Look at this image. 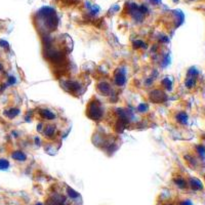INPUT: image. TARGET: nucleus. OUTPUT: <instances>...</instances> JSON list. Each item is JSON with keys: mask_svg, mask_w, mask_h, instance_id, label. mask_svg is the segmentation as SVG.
<instances>
[{"mask_svg": "<svg viewBox=\"0 0 205 205\" xmlns=\"http://www.w3.org/2000/svg\"><path fill=\"white\" fill-rule=\"evenodd\" d=\"M86 114L91 120H99L102 116V107L97 101H92L88 104L86 109Z\"/></svg>", "mask_w": 205, "mask_h": 205, "instance_id": "obj_1", "label": "nucleus"}, {"mask_svg": "<svg viewBox=\"0 0 205 205\" xmlns=\"http://www.w3.org/2000/svg\"><path fill=\"white\" fill-rule=\"evenodd\" d=\"M166 99H167L166 94L163 91L159 90V89L153 90L150 93V99L153 102H155V104H160V102H165Z\"/></svg>", "mask_w": 205, "mask_h": 205, "instance_id": "obj_2", "label": "nucleus"}, {"mask_svg": "<svg viewBox=\"0 0 205 205\" xmlns=\"http://www.w3.org/2000/svg\"><path fill=\"white\" fill-rule=\"evenodd\" d=\"M114 81L116 85L118 86H123L126 82V76H125V71L123 69H118L115 73L114 76Z\"/></svg>", "mask_w": 205, "mask_h": 205, "instance_id": "obj_3", "label": "nucleus"}, {"mask_svg": "<svg viewBox=\"0 0 205 205\" xmlns=\"http://www.w3.org/2000/svg\"><path fill=\"white\" fill-rule=\"evenodd\" d=\"M97 89H99V91L101 92L102 94H104V96H109V93L111 92V86H110L109 83H107V82L102 81L101 83L97 84Z\"/></svg>", "mask_w": 205, "mask_h": 205, "instance_id": "obj_4", "label": "nucleus"}, {"mask_svg": "<svg viewBox=\"0 0 205 205\" xmlns=\"http://www.w3.org/2000/svg\"><path fill=\"white\" fill-rule=\"evenodd\" d=\"M39 113H40V116L45 120H54L56 118V114L52 113L50 110L42 109V110H39Z\"/></svg>", "mask_w": 205, "mask_h": 205, "instance_id": "obj_5", "label": "nucleus"}, {"mask_svg": "<svg viewBox=\"0 0 205 205\" xmlns=\"http://www.w3.org/2000/svg\"><path fill=\"white\" fill-rule=\"evenodd\" d=\"M11 157L14 160L20 161V162H24L27 160V155L22 151H14V153L11 154Z\"/></svg>", "mask_w": 205, "mask_h": 205, "instance_id": "obj_6", "label": "nucleus"}, {"mask_svg": "<svg viewBox=\"0 0 205 205\" xmlns=\"http://www.w3.org/2000/svg\"><path fill=\"white\" fill-rule=\"evenodd\" d=\"M189 184H190V187H191L193 190H195V191H199V190L203 189V185H202V182L197 179H190Z\"/></svg>", "mask_w": 205, "mask_h": 205, "instance_id": "obj_7", "label": "nucleus"}, {"mask_svg": "<svg viewBox=\"0 0 205 205\" xmlns=\"http://www.w3.org/2000/svg\"><path fill=\"white\" fill-rule=\"evenodd\" d=\"M19 114H20V110L17 108H11V109L5 110V111H4V115H5L7 118H9V119L14 118V117H17Z\"/></svg>", "mask_w": 205, "mask_h": 205, "instance_id": "obj_8", "label": "nucleus"}, {"mask_svg": "<svg viewBox=\"0 0 205 205\" xmlns=\"http://www.w3.org/2000/svg\"><path fill=\"white\" fill-rule=\"evenodd\" d=\"M64 198L63 197H54V198H50L46 201V205H64Z\"/></svg>", "mask_w": 205, "mask_h": 205, "instance_id": "obj_9", "label": "nucleus"}, {"mask_svg": "<svg viewBox=\"0 0 205 205\" xmlns=\"http://www.w3.org/2000/svg\"><path fill=\"white\" fill-rule=\"evenodd\" d=\"M54 134H56V126L48 125V126L45 127V129H44V136H45L46 137L51 139V137H54Z\"/></svg>", "mask_w": 205, "mask_h": 205, "instance_id": "obj_10", "label": "nucleus"}, {"mask_svg": "<svg viewBox=\"0 0 205 205\" xmlns=\"http://www.w3.org/2000/svg\"><path fill=\"white\" fill-rule=\"evenodd\" d=\"M66 86L68 87V89L72 92H76L80 88V84L76 81H68L66 83Z\"/></svg>", "mask_w": 205, "mask_h": 205, "instance_id": "obj_11", "label": "nucleus"}, {"mask_svg": "<svg viewBox=\"0 0 205 205\" xmlns=\"http://www.w3.org/2000/svg\"><path fill=\"white\" fill-rule=\"evenodd\" d=\"M176 119H177V121H179V123L186 124L187 121H188V115H187L186 113H184V112H181V113L177 114Z\"/></svg>", "mask_w": 205, "mask_h": 205, "instance_id": "obj_12", "label": "nucleus"}, {"mask_svg": "<svg viewBox=\"0 0 205 205\" xmlns=\"http://www.w3.org/2000/svg\"><path fill=\"white\" fill-rule=\"evenodd\" d=\"M174 182H176V185L177 187H179V188H182V189L187 188V182L185 181L184 179H182V177L174 179Z\"/></svg>", "mask_w": 205, "mask_h": 205, "instance_id": "obj_13", "label": "nucleus"}, {"mask_svg": "<svg viewBox=\"0 0 205 205\" xmlns=\"http://www.w3.org/2000/svg\"><path fill=\"white\" fill-rule=\"evenodd\" d=\"M9 167V161L6 159H0V170H6Z\"/></svg>", "mask_w": 205, "mask_h": 205, "instance_id": "obj_14", "label": "nucleus"}, {"mask_svg": "<svg viewBox=\"0 0 205 205\" xmlns=\"http://www.w3.org/2000/svg\"><path fill=\"white\" fill-rule=\"evenodd\" d=\"M133 47L136 49L139 48H146L147 47V44L145 43L144 41H142V40H136V41L133 42Z\"/></svg>", "mask_w": 205, "mask_h": 205, "instance_id": "obj_15", "label": "nucleus"}, {"mask_svg": "<svg viewBox=\"0 0 205 205\" xmlns=\"http://www.w3.org/2000/svg\"><path fill=\"white\" fill-rule=\"evenodd\" d=\"M196 77H190L188 76V78L186 80V85L188 88H192L194 85H195V82H196V80H195Z\"/></svg>", "mask_w": 205, "mask_h": 205, "instance_id": "obj_16", "label": "nucleus"}, {"mask_svg": "<svg viewBox=\"0 0 205 205\" xmlns=\"http://www.w3.org/2000/svg\"><path fill=\"white\" fill-rule=\"evenodd\" d=\"M67 192H68V195H69L70 197H71L72 199H76V198H78V197H79V194L77 193L75 190H73L72 188H70V187H68V188H67Z\"/></svg>", "mask_w": 205, "mask_h": 205, "instance_id": "obj_17", "label": "nucleus"}, {"mask_svg": "<svg viewBox=\"0 0 205 205\" xmlns=\"http://www.w3.org/2000/svg\"><path fill=\"white\" fill-rule=\"evenodd\" d=\"M137 111L139 112V113H145V112H147L148 111V105L147 104H141V105H139V107H137Z\"/></svg>", "mask_w": 205, "mask_h": 205, "instance_id": "obj_18", "label": "nucleus"}, {"mask_svg": "<svg viewBox=\"0 0 205 205\" xmlns=\"http://www.w3.org/2000/svg\"><path fill=\"white\" fill-rule=\"evenodd\" d=\"M162 85H163L164 87H166L167 89H170L172 83H171V81L168 78H166V79H164L163 81H162Z\"/></svg>", "mask_w": 205, "mask_h": 205, "instance_id": "obj_19", "label": "nucleus"}, {"mask_svg": "<svg viewBox=\"0 0 205 205\" xmlns=\"http://www.w3.org/2000/svg\"><path fill=\"white\" fill-rule=\"evenodd\" d=\"M0 47H3V48H5V49H8L9 48L8 42L5 41V40H0Z\"/></svg>", "mask_w": 205, "mask_h": 205, "instance_id": "obj_20", "label": "nucleus"}, {"mask_svg": "<svg viewBox=\"0 0 205 205\" xmlns=\"http://www.w3.org/2000/svg\"><path fill=\"white\" fill-rule=\"evenodd\" d=\"M16 81H17L16 78H14V77H12V76L8 78V84H11V85H12V84L16 83Z\"/></svg>", "mask_w": 205, "mask_h": 205, "instance_id": "obj_21", "label": "nucleus"}, {"mask_svg": "<svg viewBox=\"0 0 205 205\" xmlns=\"http://www.w3.org/2000/svg\"><path fill=\"white\" fill-rule=\"evenodd\" d=\"M182 205H193V203L190 200H185V201H182Z\"/></svg>", "mask_w": 205, "mask_h": 205, "instance_id": "obj_22", "label": "nucleus"}, {"mask_svg": "<svg viewBox=\"0 0 205 205\" xmlns=\"http://www.w3.org/2000/svg\"><path fill=\"white\" fill-rule=\"evenodd\" d=\"M151 1L153 2V3H155V4H158V3L161 2V0H151Z\"/></svg>", "mask_w": 205, "mask_h": 205, "instance_id": "obj_23", "label": "nucleus"}, {"mask_svg": "<svg viewBox=\"0 0 205 205\" xmlns=\"http://www.w3.org/2000/svg\"><path fill=\"white\" fill-rule=\"evenodd\" d=\"M2 70H3V66H2V65L0 64V71H2Z\"/></svg>", "mask_w": 205, "mask_h": 205, "instance_id": "obj_24", "label": "nucleus"}, {"mask_svg": "<svg viewBox=\"0 0 205 205\" xmlns=\"http://www.w3.org/2000/svg\"><path fill=\"white\" fill-rule=\"evenodd\" d=\"M166 205H170V204H166Z\"/></svg>", "mask_w": 205, "mask_h": 205, "instance_id": "obj_25", "label": "nucleus"}]
</instances>
